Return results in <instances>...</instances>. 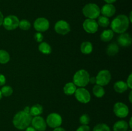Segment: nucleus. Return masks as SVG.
I'll use <instances>...</instances> for the list:
<instances>
[{"label":"nucleus","mask_w":132,"mask_h":131,"mask_svg":"<svg viewBox=\"0 0 132 131\" xmlns=\"http://www.w3.org/2000/svg\"><path fill=\"white\" fill-rule=\"evenodd\" d=\"M130 21L128 16L124 14L117 15L111 23V28L113 32L117 33H125L128 28Z\"/></svg>","instance_id":"f257e3e1"},{"label":"nucleus","mask_w":132,"mask_h":131,"mask_svg":"<svg viewBox=\"0 0 132 131\" xmlns=\"http://www.w3.org/2000/svg\"><path fill=\"white\" fill-rule=\"evenodd\" d=\"M32 117L29 113L21 110L17 113L13 118V124L14 127L19 130L27 128L32 121Z\"/></svg>","instance_id":"f03ea898"},{"label":"nucleus","mask_w":132,"mask_h":131,"mask_svg":"<svg viewBox=\"0 0 132 131\" xmlns=\"http://www.w3.org/2000/svg\"><path fill=\"white\" fill-rule=\"evenodd\" d=\"M90 80V74L87 71L80 69L75 73L73 77V83L76 86L84 87L88 85Z\"/></svg>","instance_id":"7ed1b4c3"},{"label":"nucleus","mask_w":132,"mask_h":131,"mask_svg":"<svg viewBox=\"0 0 132 131\" xmlns=\"http://www.w3.org/2000/svg\"><path fill=\"white\" fill-rule=\"evenodd\" d=\"M82 14L88 19H95L101 14V8L95 3L86 4L82 8Z\"/></svg>","instance_id":"20e7f679"},{"label":"nucleus","mask_w":132,"mask_h":131,"mask_svg":"<svg viewBox=\"0 0 132 131\" xmlns=\"http://www.w3.org/2000/svg\"><path fill=\"white\" fill-rule=\"evenodd\" d=\"M19 20L15 15H10L4 18L3 25L7 30H14L19 26Z\"/></svg>","instance_id":"39448f33"},{"label":"nucleus","mask_w":132,"mask_h":131,"mask_svg":"<svg viewBox=\"0 0 132 131\" xmlns=\"http://www.w3.org/2000/svg\"><path fill=\"white\" fill-rule=\"evenodd\" d=\"M96 78V83L101 86H106L110 82L112 76L110 72L107 69H103L98 73Z\"/></svg>","instance_id":"423d86ee"},{"label":"nucleus","mask_w":132,"mask_h":131,"mask_svg":"<svg viewBox=\"0 0 132 131\" xmlns=\"http://www.w3.org/2000/svg\"><path fill=\"white\" fill-rule=\"evenodd\" d=\"M75 96L77 101L82 104H87L91 100V96L87 89L84 87H79L75 91Z\"/></svg>","instance_id":"0eeeda50"},{"label":"nucleus","mask_w":132,"mask_h":131,"mask_svg":"<svg viewBox=\"0 0 132 131\" xmlns=\"http://www.w3.org/2000/svg\"><path fill=\"white\" fill-rule=\"evenodd\" d=\"M114 114L119 118H125L129 114V109L127 105L122 102H117L113 106Z\"/></svg>","instance_id":"6e6552de"},{"label":"nucleus","mask_w":132,"mask_h":131,"mask_svg":"<svg viewBox=\"0 0 132 131\" xmlns=\"http://www.w3.org/2000/svg\"><path fill=\"white\" fill-rule=\"evenodd\" d=\"M62 118L57 113H51L46 118V123L51 128H57L62 124Z\"/></svg>","instance_id":"1a4fd4ad"},{"label":"nucleus","mask_w":132,"mask_h":131,"mask_svg":"<svg viewBox=\"0 0 132 131\" xmlns=\"http://www.w3.org/2000/svg\"><path fill=\"white\" fill-rule=\"evenodd\" d=\"M50 23L48 19L45 17H39L34 23V27L38 32H46L48 30Z\"/></svg>","instance_id":"9d476101"},{"label":"nucleus","mask_w":132,"mask_h":131,"mask_svg":"<svg viewBox=\"0 0 132 131\" xmlns=\"http://www.w3.org/2000/svg\"><path fill=\"white\" fill-rule=\"evenodd\" d=\"M54 30L57 33L64 35L70 32V26L67 21L64 20H60L55 23Z\"/></svg>","instance_id":"9b49d317"},{"label":"nucleus","mask_w":132,"mask_h":131,"mask_svg":"<svg viewBox=\"0 0 132 131\" xmlns=\"http://www.w3.org/2000/svg\"><path fill=\"white\" fill-rule=\"evenodd\" d=\"M85 31H86L88 33H94L98 30V25L95 19H86L82 24Z\"/></svg>","instance_id":"f8f14e48"},{"label":"nucleus","mask_w":132,"mask_h":131,"mask_svg":"<svg viewBox=\"0 0 132 131\" xmlns=\"http://www.w3.org/2000/svg\"><path fill=\"white\" fill-rule=\"evenodd\" d=\"M31 123L32 127L38 131H45L46 128V123L43 119V118L37 116L32 119Z\"/></svg>","instance_id":"ddd939ff"},{"label":"nucleus","mask_w":132,"mask_h":131,"mask_svg":"<svg viewBox=\"0 0 132 131\" xmlns=\"http://www.w3.org/2000/svg\"><path fill=\"white\" fill-rule=\"evenodd\" d=\"M116 9L113 4H106L101 9V13L106 17H112L116 14Z\"/></svg>","instance_id":"4468645a"},{"label":"nucleus","mask_w":132,"mask_h":131,"mask_svg":"<svg viewBox=\"0 0 132 131\" xmlns=\"http://www.w3.org/2000/svg\"><path fill=\"white\" fill-rule=\"evenodd\" d=\"M118 43L122 47H128L131 44L132 39L128 33H121L118 37Z\"/></svg>","instance_id":"2eb2a0df"},{"label":"nucleus","mask_w":132,"mask_h":131,"mask_svg":"<svg viewBox=\"0 0 132 131\" xmlns=\"http://www.w3.org/2000/svg\"><path fill=\"white\" fill-rule=\"evenodd\" d=\"M113 87H114L115 91L117 92H119V93H122L128 89V87L126 84V82L122 80H119L118 82H116L114 83Z\"/></svg>","instance_id":"dca6fc26"},{"label":"nucleus","mask_w":132,"mask_h":131,"mask_svg":"<svg viewBox=\"0 0 132 131\" xmlns=\"http://www.w3.org/2000/svg\"><path fill=\"white\" fill-rule=\"evenodd\" d=\"M128 128V124L124 120H120L116 122L113 125L114 131H127Z\"/></svg>","instance_id":"f3484780"},{"label":"nucleus","mask_w":132,"mask_h":131,"mask_svg":"<svg viewBox=\"0 0 132 131\" xmlns=\"http://www.w3.org/2000/svg\"><path fill=\"white\" fill-rule=\"evenodd\" d=\"M114 36V33L112 30H105L101 33L100 36V38L101 41L104 42H109L113 39Z\"/></svg>","instance_id":"a211bd4d"},{"label":"nucleus","mask_w":132,"mask_h":131,"mask_svg":"<svg viewBox=\"0 0 132 131\" xmlns=\"http://www.w3.org/2000/svg\"><path fill=\"white\" fill-rule=\"evenodd\" d=\"M81 51L82 53L85 55H88L91 53L93 51L92 44L88 41L83 42L81 45Z\"/></svg>","instance_id":"6ab92c4d"},{"label":"nucleus","mask_w":132,"mask_h":131,"mask_svg":"<svg viewBox=\"0 0 132 131\" xmlns=\"http://www.w3.org/2000/svg\"><path fill=\"white\" fill-rule=\"evenodd\" d=\"M76 89V86L73 82H68L63 87V92L67 95H72L75 93Z\"/></svg>","instance_id":"aec40b11"},{"label":"nucleus","mask_w":132,"mask_h":131,"mask_svg":"<svg viewBox=\"0 0 132 131\" xmlns=\"http://www.w3.org/2000/svg\"><path fill=\"white\" fill-rule=\"evenodd\" d=\"M43 110V108L42 105H39V104H36L31 108H30L29 114L32 116H39L40 114H42Z\"/></svg>","instance_id":"412c9836"},{"label":"nucleus","mask_w":132,"mask_h":131,"mask_svg":"<svg viewBox=\"0 0 132 131\" xmlns=\"http://www.w3.org/2000/svg\"><path fill=\"white\" fill-rule=\"evenodd\" d=\"M119 51V48L117 44L111 43L107 46L106 48V53L109 56H114Z\"/></svg>","instance_id":"4be33fe9"},{"label":"nucleus","mask_w":132,"mask_h":131,"mask_svg":"<svg viewBox=\"0 0 132 131\" xmlns=\"http://www.w3.org/2000/svg\"><path fill=\"white\" fill-rule=\"evenodd\" d=\"M38 49L40 52L45 55H48L52 52V48L47 42H41L38 46Z\"/></svg>","instance_id":"5701e85b"},{"label":"nucleus","mask_w":132,"mask_h":131,"mask_svg":"<svg viewBox=\"0 0 132 131\" xmlns=\"http://www.w3.org/2000/svg\"><path fill=\"white\" fill-rule=\"evenodd\" d=\"M92 91L94 96H96L97 98H102L105 94V91H104L103 86H101L97 84L94 86Z\"/></svg>","instance_id":"b1692460"},{"label":"nucleus","mask_w":132,"mask_h":131,"mask_svg":"<svg viewBox=\"0 0 132 131\" xmlns=\"http://www.w3.org/2000/svg\"><path fill=\"white\" fill-rule=\"evenodd\" d=\"M10 60V55L6 51L4 50H0V63L6 64Z\"/></svg>","instance_id":"393cba45"},{"label":"nucleus","mask_w":132,"mask_h":131,"mask_svg":"<svg viewBox=\"0 0 132 131\" xmlns=\"http://www.w3.org/2000/svg\"><path fill=\"white\" fill-rule=\"evenodd\" d=\"M97 23L98 25H99L100 26L106 28L110 24V21L108 17L102 15V16H99L98 17V21Z\"/></svg>","instance_id":"a878e982"},{"label":"nucleus","mask_w":132,"mask_h":131,"mask_svg":"<svg viewBox=\"0 0 132 131\" xmlns=\"http://www.w3.org/2000/svg\"><path fill=\"white\" fill-rule=\"evenodd\" d=\"M1 92L2 94V96L3 95L5 97H8V96H11L13 92V89L10 86H5L1 88Z\"/></svg>","instance_id":"bb28decb"},{"label":"nucleus","mask_w":132,"mask_h":131,"mask_svg":"<svg viewBox=\"0 0 132 131\" xmlns=\"http://www.w3.org/2000/svg\"><path fill=\"white\" fill-rule=\"evenodd\" d=\"M18 26L23 30H28L30 28L31 24L27 19H22L21 21H19Z\"/></svg>","instance_id":"cd10ccee"},{"label":"nucleus","mask_w":132,"mask_h":131,"mask_svg":"<svg viewBox=\"0 0 132 131\" xmlns=\"http://www.w3.org/2000/svg\"><path fill=\"white\" fill-rule=\"evenodd\" d=\"M93 131H110V127L104 123H100L95 126Z\"/></svg>","instance_id":"c85d7f7f"},{"label":"nucleus","mask_w":132,"mask_h":131,"mask_svg":"<svg viewBox=\"0 0 132 131\" xmlns=\"http://www.w3.org/2000/svg\"><path fill=\"white\" fill-rule=\"evenodd\" d=\"M90 116L87 114H84L80 117L79 121L82 125H88L90 123Z\"/></svg>","instance_id":"c756f323"},{"label":"nucleus","mask_w":132,"mask_h":131,"mask_svg":"<svg viewBox=\"0 0 132 131\" xmlns=\"http://www.w3.org/2000/svg\"><path fill=\"white\" fill-rule=\"evenodd\" d=\"M34 38L37 42H41L43 40L44 37L41 32H37V33H35Z\"/></svg>","instance_id":"7c9ffc66"},{"label":"nucleus","mask_w":132,"mask_h":131,"mask_svg":"<svg viewBox=\"0 0 132 131\" xmlns=\"http://www.w3.org/2000/svg\"><path fill=\"white\" fill-rule=\"evenodd\" d=\"M76 131H90V127L87 125H82L80 126Z\"/></svg>","instance_id":"2f4dec72"},{"label":"nucleus","mask_w":132,"mask_h":131,"mask_svg":"<svg viewBox=\"0 0 132 131\" xmlns=\"http://www.w3.org/2000/svg\"><path fill=\"white\" fill-rule=\"evenodd\" d=\"M128 87L130 89H132V74H130L127 78V82H126Z\"/></svg>","instance_id":"473e14b6"},{"label":"nucleus","mask_w":132,"mask_h":131,"mask_svg":"<svg viewBox=\"0 0 132 131\" xmlns=\"http://www.w3.org/2000/svg\"><path fill=\"white\" fill-rule=\"evenodd\" d=\"M6 83V78L2 74H0V86H4Z\"/></svg>","instance_id":"72a5a7b5"},{"label":"nucleus","mask_w":132,"mask_h":131,"mask_svg":"<svg viewBox=\"0 0 132 131\" xmlns=\"http://www.w3.org/2000/svg\"><path fill=\"white\" fill-rule=\"evenodd\" d=\"M89 82H90L91 83H96V78L94 77H90V80H89Z\"/></svg>","instance_id":"f704fd0d"},{"label":"nucleus","mask_w":132,"mask_h":131,"mask_svg":"<svg viewBox=\"0 0 132 131\" xmlns=\"http://www.w3.org/2000/svg\"><path fill=\"white\" fill-rule=\"evenodd\" d=\"M4 17L3 14L1 13V12L0 11V26H1L3 24V22Z\"/></svg>","instance_id":"c9c22d12"},{"label":"nucleus","mask_w":132,"mask_h":131,"mask_svg":"<svg viewBox=\"0 0 132 131\" xmlns=\"http://www.w3.org/2000/svg\"><path fill=\"white\" fill-rule=\"evenodd\" d=\"M25 131H37L33 127H28Z\"/></svg>","instance_id":"e433bc0d"},{"label":"nucleus","mask_w":132,"mask_h":131,"mask_svg":"<svg viewBox=\"0 0 132 131\" xmlns=\"http://www.w3.org/2000/svg\"><path fill=\"white\" fill-rule=\"evenodd\" d=\"M104 1L108 4H112V3H113L116 2L117 0H104Z\"/></svg>","instance_id":"4c0bfd02"},{"label":"nucleus","mask_w":132,"mask_h":131,"mask_svg":"<svg viewBox=\"0 0 132 131\" xmlns=\"http://www.w3.org/2000/svg\"><path fill=\"white\" fill-rule=\"evenodd\" d=\"M53 131H66L64 128H61V127H57V128H55V129Z\"/></svg>","instance_id":"58836bf2"},{"label":"nucleus","mask_w":132,"mask_h":131,"mask_svg":"<svg viewBox=\"0 0 132 131\" xmlns=\"http://www.w3.org/2000/svg\"><path fill=\"white\" fill-rule=\"evenodd\" d=\"M24 111L26 112V113H30V107H28V106L26 107L24 109Z\"/></svg>","instance_id":"ea45409f"},{"label":"nucleus","mask_w":132,"mask_h":131,"mask_svg":"<svg viewBox=\"0 0 132 131\" xmlns=\"http://www.w3.org/2000/svg\"><path fill=\"white\" fill-rule=\"evenodd\" d=\"M131 95H132V92L131 91L129 95V100H130V102L131 103L132 102V100H131Z\"/></svg>","instance_id":"a19ab883"},{"label":"nucleus","mask_w":132,"mask_h":131,"mask_svg":"<svg viewBox=\"0 0 132 131\" xmlns=\"http://www.w3.org/2000/svg\"><path fill=\"white\" fill-rule=\"evenodd\" d=\"M129 122H130V128H132V125H131V118H130V121H129Z\"/></svg>","instance_id":"79ce46f5"},{"label":"nucleus","mask_w":132,"mask_h":131,"mask_svg":"<svg viewBox=\"0 0 132 131\" xmlns=\"http://www.w3.org/2000/svg\"><path fill=\"white\" fill-rule=\"evenodd\" d=\"M1 98H2V94H1V90H0V100H1Z\"/></svg>","instance_id":"37998d69"},{"label":"nucleus","mask_w":132,"mask_h":131,"mask_svg":"<svg viewBox=\"0 0 132 131\" xmlns=\"http://www.w3.org/2000/svg\"><path fill=\"white\" fill-rule=\"evenodd\" d=\"M128 131V130H127ZM128 131H131V130H128Z\"/></svg>","instance_id":"c03bdc74"}]
</instances>
